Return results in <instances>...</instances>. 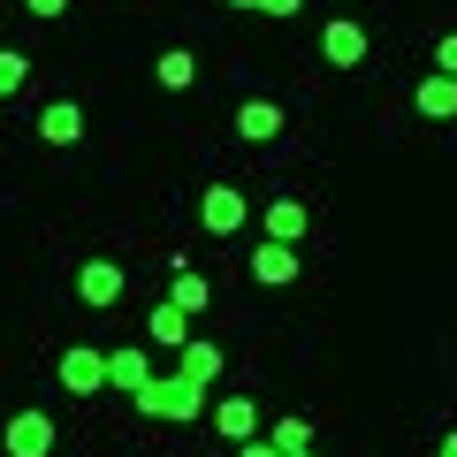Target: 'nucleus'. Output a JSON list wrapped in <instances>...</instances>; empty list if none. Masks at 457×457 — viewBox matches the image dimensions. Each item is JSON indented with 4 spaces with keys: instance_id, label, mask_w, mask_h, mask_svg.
Wrapping results in <instances>:
<instances>
[{
    "instance_id": "f03ea898",
    "label": "nucleus",
    "mask_w": 457,
    "mask_h": 457,
    "mask_svg": "<svg viewBox=\"0 0 457 457\" xmlns=\"http://www.w3.org/2000/svg\"><path fill=\"white\" fill-rule=\"evenodd\" d=\"M54 381H62L69 396H99L107 389V351H99V343H69L62 359H54Z\"/></svg>"
},
{
    "instance_id": "9d476101",
    "label": "nucleus",
    "mask_w": 457,
    "mask_h": 457,
    "mask_svg": "<svg viewBox=\"0 0 457 457\" xmlns=\"http://www.w3.org/2000/svg\"><path fill=\"white\" fill-rule=\"evenodd\" d=\"M245 275L260 282V290H290V282H297V245H267V237H260V252L245 260Z\"/></svg>"
},
{
    "instance_id": "2eb2a0df",
    "label": "nucleus",
    "mask_w": 457,
    "mask_h": 457,
    "mask_svg": "<svg viewBox=\"0 0 457 457\" xmlns=\"http://www.w3.org/2000/svg\"><path fill=\"white\" fill-rule=\"evenodd\" d=\"M153 84H161V92H191V84H198V54L191 46H168L161 62H153Z\"/></svg>"
},
{
    "instance_id": "f8f14e48",
    "label": "nucleus",
    "mask_w": 457,
    "mask_h": 457,
    "mask_svg": "<svg viewBox=\"0 0 457 457\" xmlns=\"http://www.w3.org/2000/svg\"><path fill=\"white\" fill-rule=\"evenodd\" d=\"M213 435L221 442H260V404L252 396H221L213 404Z\"/></svg>"
},
{
    "instance_id": "9b49d317",
    "label": "nucleus",
    "mask_w": 457,
    "mask_h": 457,
    "mask_svg": "<svg viewBox=\"0 0 457 457\" xmlns=\"http://www.w3.org/2000/svg\"><path fill=\"white\" fill-rule=\"evenodd\" d=\"M77 137H84V107H77V99H46V107H38V145L69 153Z\"/></svg>"
},
{
    "instance_id": "412c9836",
    "label": "nucleus",
    "mask_w": 457,
    "mask_h": 457,
    "mask_svg": "<svg viewBox=\"0 0 457 457\" xmlns=\"http://www.w3.org/2000/svg\"><path fill=\"white\" fill-rule=\"evenodd\" d=\"M435 77H457V31L435 38Z\"/></svg>"
},
{
    "instance_id": "1a4fd4ad",
    "label": "nucleus",
    "mask_w": 457,
    "mask_h": 457,
    "mask_svg": "<svg viewBox=\"0 0 457 457\" xmlns=\"http://www.w3.org/2000/svg\"><path fill=\"white\" fill-rule=\"evenodd\" d=\"M305 228H312L305 198H267V206H260V237H267V245H297Z\"/></svg>"
},
{
    "instance_id": "4be33fe9",
    "label": "nucleus",
    "mask_w": 457,
    "mask_h": 457,
    "mask_svg": "<svg viewBox=\"0 0 457 457\" xmlns=\"http://www.w3.org/2000/svg\"><path fill=\"white\" fill-rule=\"evenodd\" d=\"M23 16H46L54 23V16H69V0H23Z\"/></svg>"
},
{
    "instance_id": "6ab92c4d",
    "label": "nucleus",
    "mask_w": 457,
    "mask_h": 457,
    "mask_svg": "<svg viewBox=\"0 0 457 457\" xmlns=\"http://www.w3.org/2000/svg\"><path fill=\"white\" fill-rule=\"evenodd\" d=\"M23 84H31V62H23L16 46H0V99H16Z\"/></svg>"
},
{
    "instance_id": "5701e85b",
    "label": "nucleus",
    "mask_w": 457,
    "mask_h": 457,
    "mask_svg": "<svg viewBox=\"0 0 457 457\" xmlns=\"http://www.w3.org/2000/svg\"><path fill=\"white\" fill-rule=\"evenodd\" d=\"M237 457H282V450H267V442H237Z\"/></svg>"
},
{
    "instance_id": "f257e3e1",
    "label": "nucleus",
    "mask_w": 457,
    "mask_h": 457,
    "mask_svg": "<svg viewBox=\"0 0 457 457\" xmlns=\"http://www.w3.org/2000/svg\"><path fill=\"white\" fill-rule=\"evenodd\" d=\"M245 221H252V198L237 191V183H206V191H198V228H206V237H237Z\"/></svg>"
},
{
    "instance_id": "ddd939ff",
    "label": "nucleus",
    "mask_w": 457,
    "mask_h": 457,
    "mask_svg": "<svg viewBox=\"0 0 457 457\" xmlns=\"http://www.w3.org/2000/svg\"><path fill=\"white\" fill-rule=\"evenodd\" d=\"M411 107H420L427 122H457V77H420L411 84Z\"/></svg>"
},
{
    "instance_id": "7ed1b4c3",
    "label": "nucleus",
    "mask_w": 457,
    "mask_h": 457,
    "mask_svg": "<svg viewBox=\"0 0 457 457\" xmlns=\"http://www.w3.org/2000/svg\"><path fill=\"white\" fill-rule=\"evenodd\" d=\"M198 404H206V389H191V381H145L137 389L145 420H198Z\"/></svg>"
},
{
    "instance_id": "20e7f679",
    "label": "nucleus",
    "mask_w": 457,
    "mask_h": 457,
    "mask_svg": "<svg viewBox=\"0 0 457 457\" xmlns=\"http://www.w3.org/2000/svg\"><path fill=\"white\" fill-rule=\"evenodd\" d=\"M366 46H374V38H366L359 16H328V23H320V62H328V69H359Z\"/></svg>"
},
{
    "instance_id": "0eeeda50",
    "label": "nucleus",
    "mask_w": 457,
    "mask_h": 457,
    "mask_svg": "<svg viewBox=\"0 0 457 457\" xmlns=\"http://www.w3.org/2000/svg\"><path fill=\"white\" fill-rule=\"evenodd\" d=\"M122 282H130V275H122V260H84V267H77V305L107 312L114 297H122Z\"/></svg>"
},
{
    "instance_id": "6e6552de",
    "label": "nucleus",
    "mask_w": 457,
    "mask_h": 457,
    "mask_svg": "<svg viewBox=\"0 0 457 457\" xmlns=\"http://www.w3.org/2000/svg\"><path fill=\"white\" fill-rule=\"evenodd\" d=\"M282 130H290L282 99H237V137H245V145H275Z\"/></svg>"
},
{
    "instance_id": "a211bd4d",
    "label": "nucleus",
    "mask_w": 457,
    "mask_h": 457,
    "mask_svg": "<svg viewBox=\"0 0 457 457\" xmlns=\"http://www.w3.org/2000/svg\"><path fill=\"white\" fill-rule=\"evenodd\" d=\"M145 328H153V343H161V351H183V343H191V320H183V312L168 305V297L145 312Z\"/></svg>"
},
{
    "instance_id": "423d86ee",
    "label": "nucleus",
    "mask_w": 457,
    "mask_h": 457,
    "mask_svg": "<svg viewBox=\"0 0 457 457\" xmlns=\"http://www.w3.org/2000/svg\"><path fill=\"white\" fill-rule=\"evenodd\" d=\"M221 366H228V351L213 336H191L176 351V381H191V389H213V381H221Z\"/></svg>"
},
{
    "instance_id": "f3484780",
    "label": "nucleus",
    "mask_w": 457,
    "mask_h": 457,
    "mask_svg": "<svg viewBox=\"0 0 457 457\" xmlns=\"http://www.w3.org/2000/svg\"><path fill=\"white\" fill-rule=\"evenodd\" d=\"M267 450H282V457H305V450H312V420H297V411H282V420L267 427Z\"/></svg>"
},
{
    "instance_id": "b1692460",
    "label": "nucleus",
    "mask_w": 457,
    "mask_h": 457,
    "mask_svg": "<svg viewBox=\"0 0 457 457\" xmlns=\"http://www.w3.org/2000/svg\"><path fill=\"white\" fill-rule=\"evenodd\" d=\"M435 457H457V427H450V435H442V442H435Z\"/></svg>"
},
{
    "instance_id": "39448f33",
    "label": "nucleus",
    "mask_w": 457,
    "mask_h": 457,
    "mask_svg": "<svg viewBox=\"0 0 457 457\" xmlns=\"http://www.w3.org/2000/svg\"><path fill=\"white\" fill-rule=\"evenodd\" d=\"M0 450L8 457H54V411H16V420L0 427Z\"/></svg>"
},
{
    "instance_id": "393cba45",
    "label": "nucleus",
    "mask_w": 457,
    "mask_h": 457,
    "mask_svg": "<svg viewBox=\"0 0 457 457\" xmlns=\"http://www.w3.org/2000/svg\"><path fill=\"white\" fill-rule=\"evenodd\" d=\"M305 457H320V450H305Z\"/></svg>"
},
{
    "instance_id": "aec40b11",
    "label": "nucleus",
    "mask_w": 457,
    "mask_h": 457,
    "mask_svg": "<svg viewBox=\"0 0 457 457\" xmlns=\"http://www.w3.org/2000/svg\"><path fill=\"white\" fill-rule=\"evenodd\" d=\"M228 8H245V16H297L305 0H228Z\"/></svg>"
},
{
    "instance_id": "4468645a",
    "label": "nucleus",
    "mask_w": 457,
    "mask_h": 457,
    "mask_svg": "<svg viewBox=\"0 0 457 457\" xmlns=\"http://www.w3.org/2000/svg\"><path fill=\"white\" fill-rule=\"evenodd\" d=\"M168 305L191 320V312H206V305H213V282L198 275V267H176V275H168Z\"/></svg>"
},
{
    "instance_id": "dca6fc26",
    "label": "nucleus",
    "mask_w": 457,
    "mask_h": 457,
    "mask_svg": "<svg viewBox=\"0 0 457 457\" xmlns=\"http://www.w3.org/2000/svg\"><path fill=\"white\" fill-rule=\"evenodd\" d=\"M145 381H153V359H145V351H107V389H145Z\"/></svg>"
}]
</instances>
